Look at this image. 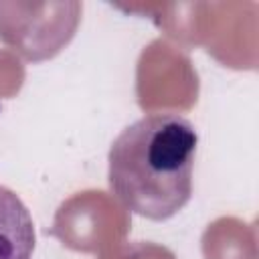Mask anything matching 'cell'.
Returning <instances> with one entry per match:
<instances>
[{
    "mask_svg": "<svg viewBox=\"0 0 259 259\" xmlns=\"http://www.w3.org/2000/svg\"><path fill=\"white\" fill-rule=\"evenodd\" d=\"M196 144L194 125L178 113L140 117L109 148V190L134 214L172 219L192 196Z\"/></svg>",
    "mask_w": 259,
    "mask_h": 259,
    "instance_id": "obj_1",
    "label": "cell"
},
{
    "mask_svg": "<svg viewBox=\"0 0 259 259\" xmlns=\"http://www.w3.org/2000/svg\"><path fill=\"white\" fill-rule=\"evenodd\" d=\"M36 235L22 198L0 184V259H30Z\"/></svg>",
    "mask_w": 259,
    "mask_h": 259,
    "instance_id": "obj_2",
    "label": "cell"
}]
</instances>
